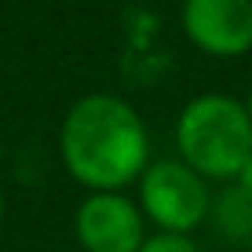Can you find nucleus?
I'll use <instances>...</instances> for the list:
<instances>
[{
	"instance_id": "nucleus-1",
	"label": "nucleus",
	"mask_w": 252,
	"mask_h": 252,
	"mask_svg": "<svg viewBox=\"0 0 252 252\" xmlns=\"http://www.w3.org/2000/svg\"><path fill=\"white\" fill-rule=\"evenodd\" d=\"M59 152L76 183L94 193H121L149 169V131L128 100L87 94L63 118Z\"/></svg>"
},
{
	"instance_id": "nucleus-2",
	"label": "nucleus",
	"mask_w": 252,
	"mask_h": 252,
	"mask_svg": "<svg viewBox=\"0 0 252 252\" xmlns=\"http://www.w3.org/2000/svg\"><path fill=\"white\" fill-rule=\"evenodd\" d=\"M176 149L204 180H235L252 156V121L245 104L228 94L193 97L180 111Z\"/></svg>"
},
{
	"instance_id": "nucleus-3",
	"label": "nucleus",
	"mask_w": 252,
	"mask_h": 252,
	"mask_svg": "<svg viewBox=\"0 0 252 252\" xmlns=\"http://www.w3.org/2000/svg\"><path fill=\"white\" fill-rule=\"evenodd\" d=\"M138 207L159 231L190 235L211 214V193L200 173H193L183 159H159L138 180Z\"/></svg>"
},
{
	"instance_id": "nucleus-4",
	"label": "nucleus",
	"mask_w": 252,
	"mask_h": 252,
	"mask_svg": "<svg viewBox=\"0 0 252 252\" xmlns=\"http://www.w3.org/2000/svg\"><path fill=\"white\" fill-rule=\"evenodd\" d=\"M73 228L87 252H138L145 242V214L125 193H90Z\"/></svg>"
},
{
	"instance_id": "nucleus-5",
	"label": "nucleus",
	"mask_w": 252,
	"mask_h": 252,
	"mask_svg": "<svg viewBox=\"0 0 252 252\" xmlns=\"http://www.w3.org/2000/svg\"><path fill=\"white\" fill-rule=\"evenodd\" d=\"M183 32L214 59L245 56L252 49V0H183Z\"/></svg>"
},
{
	"instance_id": "nucleus-6",
	"label": "nucleus",
	"mask_w": 252,
	"mask_h": 252,
	"mask_svg": "<svg viewBox=\"0 0 252 252\" xmlns=\"http://www.w3.org/2000/svg\"><path fill=\"white\" fill-rule=\"evenodd\" d=\"M211 211H214V224H218V231L221 235H228L231 242H249L252 238V200L235 187V190H228V193H221L214 204H211Z\"/></svg>"
},
{
	"instance_id": "nucleus-7",
	"label": "nucleus",
	"mask_w": 252,
	"mask_h": 252,
	"mask_svg": "<svg viewBox=\"0 0 252 252\" xmlns=\"http://www.w3.org/2000/svg\"><path fill=\"white\" fill-rule=\"evenodd\" d=\"M138 252H200V245H197L190 235H169V231H159V235L145 238Z\"/></svg>"
},
{
	"instance_id": "nucleus-8",
	"label": "nucleus",
	"mask_w": 252,
	"mask_h": 252,
	"mask_svg": "<svg viewBox=\"0 0 252 252\" xmlns=\"http://www.w3.org/2000/svg\"><path fill=\"white\" fill-rule=\"evenodd\" d=\"M235 183H238V190H242V193L252 200V156L245 159V166H242V173L235 176Z\"/></svg>"
},
{
	"instance_id": "nucleus-9",
	"label": "nucleus",
	"mask_w": 252,
	"mask_h": 252,
	"mask_svg": "<svg viewBox=\"0 0 252 252\" xmlns=\"http://www.w3.org/2000/svg\"><path fill=\"white\" fill-rule=\"evenodd\" d=\"M245 111H249V121H252V90H249V97H245Z\"/></svg>"
},
{
	"instance_id": "nucleus-10",
	"label": "nucleus",
	"mask_w": 252,
	"mask_h": 252,
	"mask_svg": "<svg viewBox=\"0 0 252 252\" xmlns=\"http://www.w3.org/2000/svg\"><path fill=\"white\" fill-rule=\"evenodd\" d=\"M0 221H4V197H0Z\"/></svg>"
}]
</instances>
